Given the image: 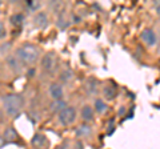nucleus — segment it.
<instances>
[{
    "label": "nucleus",
    "instance_id": "1",
    "mask_svg": "<svg viewBox=\"0 0 160 149\" xmlns=\"http://www.w3.org/2000/svg\"><path fill=\"white\" fill-rule=\"evenodd\" d=\"M26 107V99L23 95L16 92L3 93L0 97V108L4 112L6 117L16 118L22 115L23 109Z\"/></svg>",
    "mask_w": 160,
    "mask_h": 149
},
{
    "label": "nucleus",
    "instance_id": "2",
    "mask_svg": "<svg viewBox=\"0 0 160 149\" xmlns=\"http://www.w3.org/2000/svg\"><path fill=\"white\" fill-rule=\"evenodd\" d=\"M13 53L16 55V57L19 59V61L23 64L24 68L33 67L38 61H40L42 57V52L38 46H35L32 43H23L19 47L15 48Z\"/></svg>",
    "mask_w": 160,
    "mask_h": 149
},
{
    "label": "nucleus",
    "instance_id": "3",
    "mask_svg": "<svg viewBox=\"0 0 160 149\" xmlns=\"http://www.w3.org/2000/svg\"><path fill=\"white\" fill-rule=\"evenodd\" d=\"M40 67H42L43 72L48 74H52L58 71L59 68V59L55 52H46L40 57Z\"/></svg>",
    "mask_w": 160,
    "mask_h": 149
},
{
    "label": "nucleus",
    "instance_id": "4",
    "mask_svg": "<svg viewBox=\"0 0 160 149\" xmlns=\"http://www.w3.org/2000/svg\"><path fill=\"white\" fill-rule=\"evenodd\" d=\"M58 116V123L62 127H71L78 120V109L73 105H68L67 108H64Z\"/></svg>",
    "mask_w": 160,
    "mask_h": 149
},
{
    "label": "nucleus",
    "instance_id": "5",
    "mask_svg": "<svg viewBox=\"0 0 160 149\" xmlns=\"http://www.w3.org/2000/svg\"><path fill=\"white\" fill-rule=\"evenodd\" d=\"M140 40L143 41V44L148 48H153L159 44V36H158V32L155 31L153 28L151 27H147L144 28L142 32H140Z\"/></svg>",
    "mask_w": 160,
    "mask_h": 149
},
{
    "label": "nucleus",
    "instance_id": "6",
    "mask_svg": "<svg viewBox=\"0 0 160 149\" xmlns=\"http://www.w3.org/2000/svg\"><path fill=\"white\" fill-rule=\"evenodd\" d=\"M47 92H48V96L51 99V101L66 99V88H64L63 84H60L59 81H52L49 84Z\"/></svg>",
    "mask_w": 160,
    "mask_h": 149
},
{
    "label": "nucleus",
    "instance_id": "7",
    "mask_svg": "<svg viewBox=\"0 0 160 149\" xmlns=\"http://www.w3.org/2000/svg\"><path fill=\"white\" fill-rule=\"evenodd\" d=\"M4 61H6V67L11 71L13 74H16V76H19V74H22L24 72V68L23 64L19 61V59L16 57V55H15L13 52H11L8 55V56L4 57Z\"/></svg>",
    "mask_w": 160,
    "mask_h": 149
},
{
    "label": "nucleus",
    "instance_id": "8",
    "mask_svg": "<svg viewBox=\"0 0 160 149\" xmlns=\"http://www.w3.org/2000/svg\"><path fill=\"white\" fill-rule=\"evenodd\" d=\"M100 89H102V84H100V81L98 80L96 77H88L86 81H84V91H86V93L88 96L91 97H99L100 95Z\"/></svg>",
    "mask_w": 160,
    "mask_h": 149
},
{
    "label": "nucleus",
    "instance_id": "9",
    "mask_svg": "<svg viewBox=\"0 0 160 149\" xmlns=\"http://www.w3.org/2000/svg\"><path fill=\"white\" fill-rule=\"evenodd\" d=\"M32 23H33V27L35 28L44 29V28H47L49 26V23H51V19H49V15H48L47 11H43V9H40L39 12L33 13Z\"/></svg>",
    "mask_w": 160,
    "mask_h": 149
},
{
    "label": "nucleus",
    "instance_id": "10",
    "mask_svg": "<svg viewBox=\"0 0 160 149\" xmlns=\"http://www.w3.org/2000/svg\"><path fill=\"white\" fill-rule=\"evenodd\" d=\"M100 95H102V99L106 100L107 103L113 101L115 97L118 95V88L115 87V84L108 81L104 85H102V89H100Z\"/></svg>",
    "mask_w": 160,
    "mask_h": 149
},
{
    "label": "nucleus",
    "instance_id": "11",
    "mask_svg": "<svg viewBox=\"0 0 160 149\" xmlns=\"http://www.w3.org/2000/svg\"><path fill=\"white\" fill-rule=\"evenodd\" d=\"M95 111L92 104H83L82 108H80V118H82V123L86 124H91L95 120Z\"/></svg>",
    "mask_w": 160,
    "mask_h": 149
},
{
    "label": "nucleus",
    "instance_id": "12",
    "mask_svg": "<svg viewBox=\"0 0 160 149\" xmlns=\"http://www.w3.org/2000/svg\"><path fill=\"white\" fill-rule=\"evenodd\" d=\"M93 133V128L91 124H86V123H82L80 125L76 127L75 129V135H76L78 138L80 140H84V138H89Z\"/></svg>",
    "mask_w": 160,
    "mask_h": 149
},
{
    "label": "nucleus",
    "instance_id": "13",
    "mask_svg": "<svg viewBox=\"0 0 160 149\" xmlns=\"http://www.w3.org/2000/svg\"><path fill=\"white\" fill-rule=\"evenodd\" d=\"M3 137H4V140H6V142L7 144H16V142H19V140H20V136H19V133H18V131L15 129L12 125H7L6 128L3 129Z\"/></svg>",
    "mask_w": 160,
    "mask_h": 149
},
{
    "label": "nucleus",
    "instance_id": "14",
    "mask_svg": "<svg viewBox=\"0 0 160 149\" xmlns=\"http://www.w3.org/2000/svg\"><path fill=\"white\" fill-rule=\"evenodd\" d=\"M92 107H93V111L96 115H100V116H104L107 115L108 111H109V105L106 100H103L102 97H96L93 99V103H92Z\"/></svg>",
    "mask_w": 160,
    "mask_h": 149
},
{
    "label": "nucleus",
    "instance_id": "15",
    "mask_svg": "<svg viewBox=\"0 0 160 149\" xmlns=\"http://www.w3.org/2000/svg\"><path fill=\"white\" fill-rule=\"evenodd\" d=\"M75 80V73L71 68H64L59 72L58 76V81L63 85H67V84H71Z\"/></svg>",
    "mask_w": 160,
    "mask_h": 149
},
{
    "label": "nucleus",
    "instance_id": "16",
    "mask_svg": "<svg viewBox=\"0 0 160 149\" xmlns=\"http://www.w3.org/2000/svg\"><path fill=\"white\" fill-rule=\"evenodd\" d=\"M32 147L33 149H47L49 147V141L48 138L43 135V133H38V135H35L32 137Z\"/></svg>",
    "mask_w": 160,
    "mask_h": 149
},
{
    "label": "nucleus",
    "instance_id": "17",
    "mask_svg": "<svg viewBox=\"0 0 160 149\" xmlns=\"http://www.w3.org/2000/svg\"><path fill=\"white\" fill-rule=\"evenodd\" d=\"M68 105H69V104L67 103V100H66V99H63V100L51 101V103H49V105H48V108H49V111H51L52 113H55V115H59V113L62 112L64 108H67Z\"/></svg>",
    "mask_w": 160,
    "mask_h": 149
},
{
    "label": "nucleus",
    "instance_id": "18",
    "mask_svg": "<svg viewBox=\"0 0 160 149\" xmlns=\"http://www.w3.org/2000/svg\"><path fill=\"white\" fill-rule=\"evenodd\" d=\"M9 23L16 28H22L24 26V23H26V15L22 12L13 13V15H11V17H9Z\"/></svg>",
    "mask_w": 160,
    "mask_h": 149
},
{
    "label": "nucleus",
    "instance_id": "19",
    "mask_svg": "<svg viewBox=\"0 0 160 149\" xmlns=\"http://www.w3.org/2000/svg\"><path fill=\"white\" fill-rule=\"evenodd\" d=\"M11 43H8V41H3L2 44H0V56H3V57H6L8 56L9 53H11V46H9Z\"/></svg>",
    "mask_w": 160,
    "mask_h": 149
},
{
    "label": "nucleus",
    "instance_id": "20",
    "mask_svg": "<svg viewBox=\"0 0 160 149\" xmlns=\"http://www.w3.org/2000/svg\"><path fill=\"white\" fill-rule=\"evenodd\" d=\"M26 6H27V9L28 11H31L33 13H36L40 11V7H42V3H38V2H27L26 3Z\"/></svg>",
    "mask_w": 160,
    "mask_h": 149
},
{
    "label": "nucleus",
    "instance_id": "21",
    "mask_svg": "<svg viewBox=\"0 0 160 149\" xmlns=\"http://www.w3.org/2000/svg\"><path fill=\"white\" fill-rule=\"evenodd\" d=\"M7 35H8V29L6 23L3 20H0V41H4L7 39Z\"/></svg>",
    "mask_w": 160,
    "mask_h": 149
},
{
    "label": "nucleus",
    "instance_id": "22",
    "mask_svg": "<svg viewBox=\"0 0 160 149\" xmlns=\"http://www.w3.org/2000/svg\"><path fill=\"white\" fill-rule=\"evenodd\" d=\"M68 24H69V20H67V19L64 17L63 15H60V16H59V19H58V27L60 26L62 28H66V27L68 26Z\"/></svg>",
    "mask_w": 160,
    "mask_h": 149
},
{
    "label": "nucleus",
    "instance_id": "23",
    "mask_svg": "<svg viewBox=\"0 0 160 149\" xmlns=\"http://www.w3.org/2000/svg\"><path fill=\"white\" fill-rule=\"evenodd\" d=\"M153 11L160 17V0H159V2H155L153 3Z\"/></svg>",
    "mask_w": 160,
    "mask_h": 149
},
{
    "label": "nucleus",
    "instance_id": "24",
    "mask_svg": "<svg viewBox=\"0 0 160 149\" xmlns=\"http://www.w3.org/2000/svg\"><path fill=\"white\" fill-rule=\"evenodd\" d=\"M7 145V142H6V140H4V137H3V135L0 133V149H3L4 147Z\"/></svg>",
    "mask_w": 160,
    "mask_h": 149
},
{
    "label": "nucleus",
    "instance_id": "25",
    "mask_svg": "<svg viewBox=\"0 0 160 149\" xmlns=\"http://www.w3.org/2000/svg\"><path fill=\"white\" fill-rule=\"evenodd\" d=\"M6 120V115H4V112L2 111V108H0V123H3Z\"/></svg>",
    "mask_w": 160,
    "mask_h": 149
},
{
    "label": "nucleus",
    "instance_id": "26",
    "mask_svg": "<svg viewBox=\"0 0 160 149\" xmlns=\"http://www.w3.org/2000/svg\"><path fill=\"white\" fill-rule=\"evenodd\" d=\"M2 67H3V64H2V60H0V71H2Z\"/></svg>",
    "mask_w": 160,
    "mask_h": 149
},
{
    "label": "nucleus",
    "instance_id": "27",
    "mask_svg": "<svg viewBox=\"0 0 160 149\" xmlns=\"http://www.w3.org/2000/svg\"><path fill=\"white\" fill-rule=\"evenodd\" d=\"M3 6V2H2V0H0V7H2Z\"/></svg>",
    "mask_w": 160,
    "mask_h": 149
}]
</instances>
